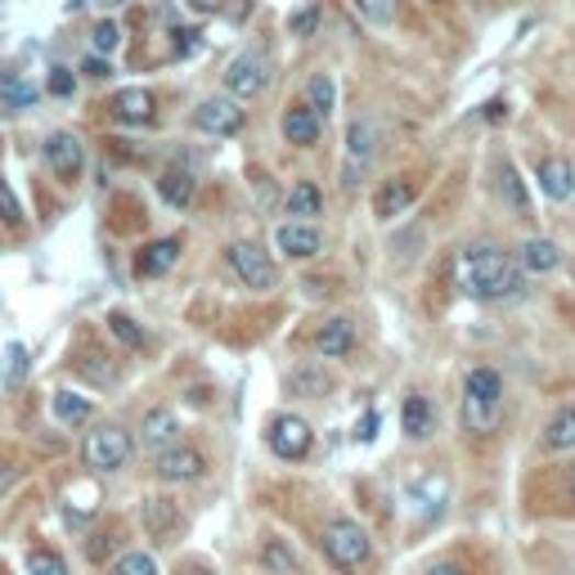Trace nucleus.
I'll return each mask as SVG.
<instances>
[{
	"label": "nucleus",
	"mask_w": 575,
	"mask_h": 575,
	"mask_svg": "<svg viewBox=\"0 0 575 575\" xmlns=\"http://www.w3.org/2000/svg\"><path fill=\"white\" fill-rule=\"evenodd\" d=\"M459 283H463V293L472 297H486V302H499V297H512L517 288H521V266L491 248V244H476L459 257Z\"/></svg>",
	"instance_id": "obj_1"
},
{
	"label": "nucleus",
	"mask_w": 575,
	"mask_h": 575,
	"mask_svg": "<svg viewBox=\"0 0 575 575\" xmlns=\"http://www.w3.org/2000/svg\"><path fill=\"white\" fill-rule=\"evenodd\" d=\"M499 401H504V377L495 369H472L467 382H463V427L467 431L495 427Z\"/></svg>",
	"instance_id": "obj_2"
},
{
	"label": "nucleus",
	"mask_w": 575,
	"mask_h": 575,
	"mask_svg": "<svg viewBox=\"0 0 575 575\" xmlns=\"http://www.w3.org/2000/svg\"><path fill=\"white\" fill-rule=\"evenodd\" d=\"M324 553H328V562L338 566V571H360V566L369 562L373 544H369V535H364L360 521L338 517V521L324 526Z\"/></svg>",
	"instance_id": "obj_3"
},
{
	"label": "nucleus",
	"mask_w": 575,
	"mask_h": 575,
	"mask_svg": "<svg viewBox=\"0 0 575 575\" xmlns=\"http://www.w3.org/2000/svg\"><path fill=\"white\" fill-rule=\"evenodd\" d=\"M274 68L261 50H244L229 68H225V90L234 94V100H257V94H266Z\"/></svg>",
	"instance_id": "obj_4"
},
{
	"label": "nucleus",
	"mask_w": 575,
	"mask_h": 575,
	"mask_svg": "<svg viewBox=\"0 0 575 575\" xmlns=\"http://www.w3.org/2000/svg\"><path fill=\"white\" fill-rule=\"evenodd\" d=\"M81 459L94 472H117L131 459V437H126L122 427H100V431H90V437H86Z\"/></svg>",
	"instance_id": "obj_5"
},
{
	"label": "nucleus",
	"mask_w": 575,
	"mask_h": 575,
	"mask_svg": "<svg viewBox=\"0 0 575 575\" xmlns=\"http://www.w3.org/2000/svg\"><path fill=\"white\" fill-rule=\"evenodd\" d=\"M244 109H238L234 94H207V100L194 109V126L207 135H238L244 131Z\"/></svg>",
	"instance_id": "obj_6"
},
{
	"label": "nucleus",
	"mask_w": 575,
	"mask_h": 575,
	"mask_svg": "<svg viewBox=\"0 0 575 575\" xmlns=\"http://www.w3.org/2000/svg\"><path fill=\"white\" fill-rule=\"evenodd\" d=\"M229 266H234V274L244 279L248 288H257V293H266V288H274V279H279V270H274V261L257 248V244H229Z\"/></svg>",
	"instance_id": "obj_7"
},
{
	"label": "nucleus",
	"mask_w": 575,
	"mask_h": 575,
	"mask_svg": "<svg viewBox=\"0 0 575 575\" xmlns=\"http://www.w3.org/2000/svg\"><path fill=\"white\" fill-rule=\"evenodd\" d=\"M45 162H50V171L59 180H77L86 171V144L72 135V131H55L50 139H45Z\"/></svg>",
	"instance_id": "obj_8"
},
{
	"label": "nucleus",
	"mask_w": 575,
	"mask_h": 575,
	"mask_svg": "<svg viewBox=\"0 0 575 575\" xmlns=\"http://www.w3.org/2000/svg\"><path fill=\"white\" fill-rule=\"evenodd\" d=\"M311 427H306V418H293V414H283V418H274L270 422V450L279 454V459H306L311 454Z\"/></svg>",
	"instance_id": "obj_9"
},
{
	"label": "nucleus",
	"mask_w": 575,
	"mask_h": 575,
	"mask_svg": "<svg viewBox=\"0 0 575 575\" xmlns=\"http://www.w3.org/2000/svg\"><path fill=\"white\" fill-rule=\"evenodd\" d=\"M207 472V459L199 450H189V446H171L158 454V476L162 482H199V476Z\"/></svg>",
	"instance_id": "obj_10"
},
{
	"label": "nucleus",
	"mask_w": 575,
	"mask_h": 575,
	"mask_svg": "<svg viewBox=\"0 0 575 575\" xmlns=\"http://www.w3.org/2000/svg\"><path fill=\"white\" fill-rule=\"evenodd\" d=\"M446 499H450V482H446L441 472H427V476H418V482H409V504L418 508V517H422V521L441 517Z\"/></svg>",
	"instance_id": "obj_11"
},
{
	"label": "nucleus",
	"mask_w": 575,
	"mask_h": 575,
	"mask_svg": "<svg viewBox=\"0 0 575 575\" xmlns=\"http://www.w3.org/2000/svg\"><path fill=\"white\" fill-rule=\"evenodd\" d=\"M274 244H279V252H288L293 261H311L319 248H324V238H319V229L315 225H297V221H288V225H279L274 229Z\"/></svg>",
	"instance_id": "obj_12"
},
{
	"label": "nucleus",
	"mask_w": 575,
	"mask_h": 575,
	"mask_svg": "<svg viewBox=\"0 0 575 575\" xmlns=\"http://www.w3.org/2000/svg\"><path fill=\"white\" fill-rule=\"evenodd\" d=\"M109 113L126 126H144V122H154V94L144 86H126L109 100Z\"/></svg>",
	"instance_id": "obj_13"
},
{
	"label": "nucleus",
	"mask_w": 575,
	"mask_h": 575,
	"mask_svg": "<svg viewBox=\"0 0 575 575\" xmlns=\"http://www.w3.org/2000/svg\"><path fill=\"white\" fill-rule=\"evenodd\" d=\"M319 131H324V117L311 104H297V109L283 113V139L297 144V149H311V144L319 139Z\"/></svg>",
	"instance_id": "obj_14"
},
{
	"label": "nucleus",
	"mask_w": 575,
	"mask_h": 575,
	"mask_svg": "<svg viewBox=\"0 0 575 575\" xmlns=\"http://www.w3.org/2000/svg\"><path fill=\"white\" fill-rule=\"evenodd\" d=\"M373 149H377V126L373 122H351V131H347V184H356V167L364 171Z\"/></svg>",
	"instance_id": "obj_15"
},
{
	"label": "nucleus",
	"mask_w": 575,
	"mask_h": 575,
	"mask_svg": "<svg viewBox=\"0 0 575 575\" xmlns=\"http://www.w3.org/2000/svg\"><path fill=\"white\" fill-rule=\"evenodd\" d=\"M414 194H418V189H414V180H387V184H382L377 189V199H373V216L377 221H392V216H401L409 203H414Z\"/></svg>",
	"instance_id": "obj_16"
},
{
	"label": "nucleus",
	"mask_w": 575,
	"mask_h": 575,
	"mask_svg": "<svg viewBox=\"0 0 575 575\" xmlns=\"http://www.w3.org/2000/svg\"><path fill=\"white\" fill-rule=\"evenodd\" d=\"M194 189H199V180H194V171H189V167H167L158 176V194L171 207H189V203H194Z\"/></svg>",
	"instance_id": "obj_17"
},
{
	"label": "nucleus",
	"mask_w": 575,
	"mask_h": 575,
	"mask_svg": "<svg viewBox=\"0 0 575 575\" xmlns=\"http://www.w3.org/2000/svg\"><path fill=\"white\" fill-rule=\"evenodd\" d=\"M540 189L553 199V203H566L571 189H575V167L566 158H544L540 162Z\"/></svg>",
	"instance_id": "obj_18"
},
{
	"label": "nucleus",
	"mask_w": 575,
	"mask_h": 575,
	"mask_svg": "<svg viewBox=\"0 0 575 575\" xmlns=\"http://www.w3.org/2000/svg\"><path fill=\"white\" fill-rule=\"evenodd\" d=\"M176 261H180V238H158V244H149V248L139 252L135 270H139L144 279H158V274H167Z\"/></svg>",
	"instance_id": "obj_19"
},
{
	"label": "nucleus",
	"mask_w": 575,
	"mask_h": 575,
	"mask_svg": "<svg viewBox=\"0 0 575 575\" xmlns=\"http://www.w3.org/2000/svg\"><path fill=\"white\" fill-rule=\"evenodd\" d=\"M319 356L324 360H338V356H347L351 347H356V324L351 319H328L324 328H319Z\"/></svg>",
	"instance_id": "obj_20"
},
{
	"label": "nucleus",
	"mask_w": 575,
	"mask_h": 575,
	"mask_svg": "<svg viewBox=\"0 0 575 575\" xmlns=\"http://www.w3.org/2000/svg\"><path fill=\"white\" fill-rule=\"evenodd\" d=\"M171 431H176V414H171V409L144 414V422H139V446H144V450L167 446V441H171Z\"/></svg>",
	"instance_id": "obj_21"
},
{
	"label": "nucleus",
	"mask_w": 575,
	"mask_h": 575,
	"mask_svg": "<svg viewBox=\"0 0 575 575\" xmlns=\"http://www.w3.org/2000/svg\"><path fill=\"white\" fill-rule=\"evenodd\" d=\"M544 446H549V450H575V405H562V409L549 418Z\"/></svg>",
	"instance_id": "obj_22"
},
{
	"label": "nucleus",
	"mask_w": 575,
	"mask_h": 575,
	"mask_svg": "<svg viewBox=\"0 0 575 575\" xmlns=\"http://www.w3.org/2000/svg\"><path fill=\"white\" fill-rule=\"evenodd\" d=\"M324 212V194L311 184V180H302V184H293L288 189V216H302V221H311V216H319Z\"/></svg>",
	"instance_id": "obj_23"
},
{
	"label": "nucleus",
	"mask_w": 575,
	"mask_h": 575,
	"mask_svg": "<svg viewBox=\"0 0 575 575\" xmlns=\"http://www.w3.org/2000/svg\"><path fill=\"white\" fill-rule=\"evenodd\" d=\"M306 104H311L319 117H328V113H332V104H338V86H332V77H328V72H315V77L306 81Z\"/></svg>",
	"instance_id": "obj_24"
},
{
	"label": "nucleus",
	"mask_w": 575,
	"mask_h": 575,
	"mask_svg": "<svg viewBox=\"0 0 575 575\" xmlns=\"http://www.w3.org/2000/svg\"><path fill=\"white\" fill-rule=\"evenodd\" d=\"M557 257H562V252H557V244H549V238H531V244L521 248V266H526V270H540V274H544V270H557Z\"/></svg>",
	"instance_id": "obj_25"
},
{
	"label": "nucleus",
	"mask_w": 575,
	"mask_h": 575,
	"mask_svg": "<svg viewBox=\"0 0 575 575\" xmlns=\"http://www.w3.org/2000/svg\"><path fill=\"white\" fill-rule=\"evenodd\" d=\"M401 422H405V431H409L414 441H422L427 431H431V405L422 396H409L405 409H401Z\"/></svg>",
	"instance_id": "obj_26"
},
{
	"label": "nucleus",
	"mask_w": 575,
	"mask_h": 575,
	"mask_svg": "<svg viewBox=\"0 0 575 575\" xmlns=\"http://www.w3.org/2000/svg\"><path fill=\"white\" fill-rule=\"evenodd\" d=\"M171 521H176V504L171 499H144V526L162 540L171 531Z\"/></svg>",
	"instance_id": "obj_27"
},
{
	"label": "nucleus",
	"mask_w": 575,
	"mask_h": 575,
	"mask_svg": "<svg viewBox=\"0 0 575 575\" xmlns=\"http://www.w3.org/2000/svg\"><path fill=\"white\" fill-rule=\"evenodd\" d=\"M288 387H293L297 396H324L328 392V373L324 369H297L293 377H288Z\"/></svg>",
	"instance_id": "obj_28"
},
{
	"label": "nucleus",
	"mask_w": 575,
	"mask_h": 575,
	"mask_svg": "<svg viewBox=\"0 0 575 575\" xmlns=\"http://www.w3.org/2000/svg\"><path fill=\"white\" fill-rule=\"evenodd\" d=\"M55 414H59V422H86L90 418V401H81L72 392H55Z\"/></svg>",
	"instance_id": "obj_29"
},
{
	"label": "nucleus",
	"mask_w": 575,
	"mask_h": 575,
	"mask_svg": "<svg viewBox=\"0 0 575 575\" xmlns=\"http://www.w3.org/2000/svg\"><path fill=\"white\" fill-rule=\"evenodd\" d=\"M261 562L270 566V571H297V557H293V549H288L283 540H266V549H261Z\"/></svg>",
	"instance_id": "obj_30"
},
{
	"label": "nucleus",
	"mask_w": 575,
	"mask_h": 575,
	"mask_svg": "<svg viewBox=\"0 0 575 575\" xmlns=\"http://www.w3.org/2000/svg\"><path fill=\"white\" fill-rule=\"evenodd\" d=\"M356 10H360L373 27H387V23H396V0H356Z\"/></svg>",
	"instance_id": "obj_31"
},
{
	"label": "nucleus",
	"mask_w": 575,
	"mask_h": 575,
	"mask_svg": "<svg viewBox=\"0 0 575 575\" xmlns=\"http://www.w3.org/2000/svg\"><path fill=\"white\" fill-rule=\"evenodd\" d=\"M499 194L508 199V207H517V212H526V207H531V203H526V189H521V180H517V171L504 162L499 167Z\"/></svg>",
	"instance_id": "obj_32"
},
{
	"label": "nucleus",
	"mask_w": 575,
	"mask_h": 575,
	"mask_svg": "<svg viewBox=\"0 0 575 575\" xmlns=\"http://www.w3.org/2000/svg\"><path fill=\"white\" fill-rule=\"evenodd\" d=\"M27 571H32V575H68L64 557L50 553V549H32V553H27Z\"/></svg>",
	"instance_id": "obj_33"
},
{
	"label": "nucleus",
	"mask_w": 575,
	"mask_h": 575,
	"mask_svg": "<svg viewBox=\"0 0 575 575\" xmlns=\"http://www.w3.org/2000/svg\"><path fill=\"white\" fill-rule=\"evenodd\" d=\"M109 328L117 332V342H126V347H144V328H139L131 315L113 311V315H109Z\"/></svg>",
	"instance_id": "obj_34"
},
{
	"label": "nucleus",
	"mask_w": 575,
	"mask_h": 575,
	"mask_svg": "<svg viewBox=\"0 0 575 575\" xmlns=\"http://www.w3.org/2000/svg\"><path fill=\"white\" fill-rule=\"evenodd\" d=\"M113 575H158V562L149 553H122Z\"/></svg>",
	"instance_id": "obj_35"
},
{
	"label": "nucleus",
	"mask_w": 575,
	"mask_h": 575,
	"mask_svg": "<svg viewBox=\"0 0 575 575\" xmlns=\"http://www.w3.org/2000/svg\"><path fill=\"white\" fill-rule=\"evenodd\" d=\"M90 41H94V50H100V55H113L117 45H122V27H117L113 19H104V23H94Z\"/></svg>",
	"instance_id": "obj_36"
},
{
	"label": "nucleus",
	"mask_w": 575,
	"mask_h": 575,
	"mask_svg": "<svg viewBox=\"0 0 575 575\" xmlns=\"http://www.w3.org/2000/svg\"><path fill=\"white\" fill-rule=\"evenodd\" d=\"M0 221H5L10 229H19L23 225V207H19V199H14V189H10V180L0 176Z\"/></svg>",
	"instance_id": "obj_37"
},
{
	"label": "nucleus",
	"mask_w": 575,
	"mask_h": 575,
	"mask_svg": "<svg viewBox=\"0 0 575 575\" xmlns=\"http://www.w3.org/2000/svg\"><path fill=\"white\" fill-rule=\"evenodd\" d=\"M319 27V10H302L293 23H288V32H293V36H311Z\"/></svg>",
	"instance_id": "obj_38"
},
{
	"label": "nucleus",
	"mask_w": 575,
	"mask_h": 575,
	"mask_svg": "<svg viewBox=\"0 0 575 575\" xmlns=\"http://www.w3.org/2000/svg\"><path fill=\"white\" fill-rule=\"evenodd\" d=\"M72 72L68 68H55V77H50V94H72Z\"/></svg>",
	"instance_id": "obj_39"
},
{
	"label": "nucleus",
	"mask_w": 575,
	"mask_h": 575,
	"mask_svg": "<svg viewBox=\"0 0 575 575\" xmlns=\"http://www.w3.org/2000/svg\"><path fill=\"white\" fill-rule=\"evenodd\" d=\"M184 5H189V10H199V14H221V10L229 5V0H184Z\"/></svg>",
	"instance_id": "obj_40"
},
{
	"label": "nucleus",
	"mask_w": 575,
	"mask_h": 575,
	"mask_svg": "<svg viewBox=\"0 0 575 575\" xmlns=\"http://www.w3.org/2000/svg\"><path fill=\"white\" fill-rule=\"evenodd\" d=\"M373 427H377V414H364V422L356 427V441H369V437H373Z\"/></svg>",
	"instance_id": "obj_41"
},
{
	"label": "nucleus",
	"mask_w": 575,
	"mask_h": 575,
	"mask_svg": "<svg viewBox=\"0 0 575 575\" xmlns=\"http://www.w3.org/2000/svg\"><path fill=\"white\" fill-rule=\"evenodd\" d=\"M113 68L104 64V59H86V77H109Z\"/></svg>",
	"instance_id": "obj_42"
},
{
	"label": "nucleus",
	"mask_w": 575,
	"mask_h": 575,
	"mask_svg": "<svg viewBox=\"0 0 575 575\" xmlns=\"http://www.w3.org/2000/svg\"><path fill=\"white\" fill-rule=\"evenodd\" d=\"M10 360H14V364H10V377L19 382V377H23V347H14V351H10Z\"/></svg>",
	"instance_id": "obj_43"
},
{
	"label": "nucleus",
	"mask_w": 575,
	"mask_h": 575,
	"mask_svg": "<svg viewBox=\"0 0 575 575\" xmlns=\"http://www.w3.org/2000/svg\"><path fill=\"white\" fill-rule=\"evenodd\" d=\"M427 575H463V571H459V566H450V562H441V566H431Z\"/></svg>",
	"instance_id": "obj_44"
},
{
	"label": "nucleus",
	"mask_w": 575,
	"mask_h": 575,
	"mask_svg": "<svg viewBox=\"0 0 575 575\" xmlns=\"http://www.w3.org/2000/svg\"><path fill=\"white\" fill-rule=\"evenodd\" d=\"M5 482H10V467H5V463H0V491H5Z\"/></svg>",
	"instance_id": "obj_45"
},
{
	"label": "nucleus",
	"mask_w": 575,
	"mask_h": 575,
	"mask_svg": "<svg viewBox=\"0 0 575 575\" xmlns=\"http://www.w3.org/2000/svg\"><path fill=\"white\" fill-rule=\"evenodd\" d=\"M571 504H575V472H571Z\"/></svg>",
	"instance_id": "obj_46"
},
{
	"label": "nucleus",
	"mask_w": 575,
	"mask_h": 575,
	"mask_svg": "<svg viewBox=\"0 0 575 575\" xmlns=\"http://www.w3.org/2000/svg\"><path fill=\"white\" fill-rule=\"evenodd\" d=\"M184 575H212V571H199V566H194V571H184Z\"/></svg>",
	"instance_id": "obj_47"
},
{
	"label": "nucleus",
	"mask_w": 575,
	"mask_h": 575,
	"mask_svg": "<svg viewBox=\"0 0 575 575\" xmlns=\"http://www.w3.org/2000/svg\"><path fill=\"white\" fill-rule=\"evenodd\" d=\"M109 5H126V0H109Z\"/></svg>",
	"instance_id": "obj_48"
},
{
	"label": "nucleus",
	"mask_w": 575,
	"mask_h": 575,
	"mask_svg": "<svg viewBox=\"0 0 575 575\" xmlns=\"http://www.w3.org/2000/svg\"><path fill=\"white\" fill-rule=\"evenodd\" d=\"M427 5H437V0H427Z\"/></svg>",
	"instance_id": "obj_49"
}]
</instances>
